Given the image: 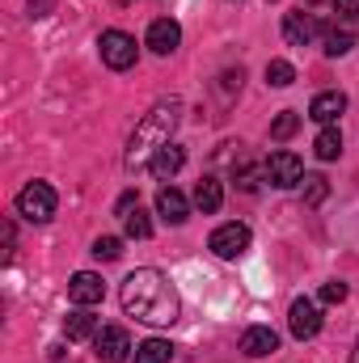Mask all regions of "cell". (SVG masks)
<instances>
[{
  "label": "cell",
  "instance_id": "6da1fadb",
  "mask_svg": "<svg viewBox=\"0 0 359 363\" xmlns=\"http://www.w3.org/2000/svg\"><path fill=\"white\" fill-rule=\"evenodd\" d=\"M123 308L127 317L144 321V325H174L182 313L178 287L170 283V274H161L157 267H140L123 279Z\"/></svg>",
  "mask_w": 359,
  "mask_h": 363
},
{
  "label": "cell",
  "instance_id": "7a4b0ae2",
  "mask_svg": "<svg viewBox=\"0 0 359 363\" xmlns=\"http://www.w3.org/2000/svg\"><path fill=\"white\" fill-rule=\"evenodd\" d=\"M182 123V101L178 97H165V101H157L140 123H136V131H131V140H127V169H140V165H148L165 144H174V131H178Z\"/></svg>",
  "mask_w": 359,
  "mask_h": 363
},
{
  "label": "cell",
  "instance_id": "3957f363",
  "mask_svg": "<svg viewBox=\"0 0 359 363\" xmlns=\"http://www.w3.org/2000/svg\"><path fill=\"white\" fill-rule=\"evenodd\" d=\"M55 207H60V194H55L51 182H30V186H21V194H17V216H21L26 224H47V220L55 216Z\"/></svg>",
  "mask_w": 359,
  "mask_h": 363
},
{
  "label": "cell",
  "instance_id": "277c9868",
  "mask_svg": "<svg viewBox=\"0 0 359 363\" xmlns=\"http://www.w3.org/2000/svg\"><path fill=\"white\" fill-rule=\"evenodd\" d=\"M97 51H101V64L114 68V72H127V68H136V60H140V47H136V38H131L127 30H101Z\"/></svg>",
  "mask_w": 359,
  "mask_h": 363
},
{
  "label": "cell",
  "instance_id": "5b68a950",
  "mask_svg": "<svg viewBox=\"0 0 359 363\" xmlns=\"http://www.w3.org/2000/svg\"><path fill=\"white\" fill-rule=\"evenodd\" d=\"M250 241H254V233H250V224H241V220H233V224H220L211 237H207V250L216 254V258H224V262H237L245 250H250Z\"/></svg>",
  "mask_w": 359,
  "mask_h": 363
},
{
  "label": "cell",
  "instance_id": "8992f818",
  "mask_svg": "<svg viewBox=\"0 0 359 363\" xmlns=\"http://www.w3.org/2000/svg\"><path fill=\"white\" fill-rule=\"evenodd\" d=\"M287 330H292V338H300V342L317 338V334H321V304H317L313 296H296L292 308H287Z\"/></svg>",
  "mask_w": 359,
  "mask_h": 363
},
{
  "label": "cell",
  "instance_id": "52a82bcc",
  "mask_svg": "<svg viewBox=\"0 0 359 363\" xmlns=\"http://www.w3.org/2000/svg\"><path fill=\"white\" fill-rule=\"evenodd\" d=\"M263 178L275 186V190H292V186H300L304 182V165H300V157L296 152H270L267 169H263Z\"/></svg>",
  "mask_w": 359,
  "mask_h": 363
},
{
  "label": "cell",
  "instance_id": "ba28073f",
  "mask_svg": "<svg viewBox=\"0 0 359 363\" xmlns=\"http://www.w3.org/2000/svg\"><path fill=\"white\" fill-rule=\"evenodd\" d=\"M93 351H97V359H101V363H127L131 338H127V330H123V325H106V330H97Z\"/></svg>",
  "mask_w": 359,
  "mask_h": 363
},
{
  "label": "cell",
  "instance_id": "9c48e42d",
  "mask_svg": "<svg viewBox=\"0 0 359 363\" xmlns=\"http://www.w3.org/2000/svg\"><path fill=\"white\" fill-rule=\"evenodd\" d=\"M101 296H106V283H101V274L77 271L72 279H68V300H72L77 308H93V304H101Z\"/></svg>",
  "mask_w": 359,
  "mask_h": 363
},
{
  "label": "cell",
  "instance_id": "30bf717a",
  "mask_svg": "<svg viewBox=\"0 0 359 363\" xmlns=\"http://www.w3.org/2000/svg\"><path fill=\"white\" fill-rule=\"evenodd\" d=\"M343 114H347V93H338V89H326L309 101V118L321 123V127H334Z\"/></svg>",
  "mask_w": 359,
  "mask_h": 363
},
{
  "label": "cell",
  "instance_id": "8fae6325",
  "mask_svg": "<svg viewBox=\"0 0 359 363\" xmlns=\"http://www.w3.org/2000/svg\"><path fill=\"white\" fill-rule=\"evenodd\" d=\"M182 43V26L174 17H157L153 26H148V47L157 51V55H174Z\"/></svg>",
  "mask_w": 359,
  "mask_h": 363
},
{
  "label": "cell",
  "instance_id": "7c38bea8",
  "mask_svg": "<svg viewBox=\"0 0 359 363\" xmlns=\"http://www.w3.org/2000/svg\"><path fill=\"white\" fill-rule=\"evenodd\" d=\"M317 34H321V26H317L313 13H287V17H283V38H287L292 47H309Z\"/></svg>",
  "mask_w": 359,
  "mask_h": 363
},
{
  "label": "cell",
  "instance_id": "4fadbf2b",
  "mask_svg": "<svg viewBox=\"0 0 359 363\" xmlns=\"http://www.w3.org/2000/svg\"><path fill=\"white\" fill-rule=\"evenodd\" d=\"M241 351H245L250 359H263V355H275V351H279V334H275L270 325H250V330L241 334Z\"/></svg>",
  "mask_w": 359,
  "mask_h": 363
},
{
  "label": "cell",
  "instance_id": "5bb4252c",
  "mask_svg": "<svg viewBox=\"0 0 359 363\" xmlns=\"http://www.w3.org/2000/svg\"><path fill=\"white\" fill-rule=\"evenodd\" d=\"M157 216H161L165 224H186V216H190L186 194L174 190V186H161V190H157Z\"/></svg>",
  "mask_w": 359,
  "mask_h": 363
},
{
  "label": "cell",
  "instance_id": "9a60e30c",
  "mask_svg": "<svg viewBox=\"0 0 359 363\" xmlns=\"http://www.w3.org/2000/svg\"><path fill=\"white\" fill-rule=\"evenodd\" d=\"M182 165H186V152H182L178 144H165V148H161V152H157V157H153V161H148V169H153V178H174V174H178Z\"/></svg>",
  "mask_w": 359,
  "mask_h": 363
},
{
  "label": "cell",
  "instance_id": "2e32d148",
  "mask_svg": "<svg viewBox=\"0 0 359 363\" xmlns=\"http://www.w3.org/2000/svg\"><path fill=\"white\" fill-rule=\"evenodd\" d=\"M220 203H224V186H220V178H203L199 186H194V207H199L203 216L220 211Z\"/></svg>",
  "mask_w": 359,
  "mask_h": 363
},
{
  "label": "cell",
  "instance_id": "e0dca14e",
  "mask_svg": "<svg viewBox=\"0 0 359 363\" xmlns=\"http://www.w3.org/2000/svg\"><path fill=\"white\" fill-rule=\"evenodd\" d=\"M64 338H68V342H85V338H97V317H89L85 308H77V313L64 321Z\"/></svg>",
  "mask_w": 359,
  "mask_h": 363
},
{
  "label": "cell",
  "instance_id": "ac0fdd59",
  "mask_svg": "<svg viewBox=\"0 0 359 363\" xmlns=\"http://www.w3.org/2000/svg\"><path fill=\"white\" fill-rule=\"evenodd\" d=\"M355 43H359V34L351 30V26H343V30H338V26H330V30H326V55H330V60L347 55Z\"/></svg>",
  "mask_w": 359,
  "mask_h": 363
},
{
  "label": "cell",
  "instance_id": "d6986e66",
  "mask_svg": "<svg viewBox=\"0 0 359 363\" xmlns=\"http://www.w3.org/2000/svg\"><path fill=\"white\" fill-rule=\"evenodd\" d=\"M170 359H174V347L165 338H144L136 347V359L131 363H170Z\"/></svg>",
  "mask_w": 359,
  "mask_h": 363
},
{
  "label": "cell",
  "instance_id": "ffe728a7",
  "mask_svg": "<svg viewBox=\"0 0 359 363\" xmlns=\"http://www.w3.org/2000/svg\"><path fill=\"white\" fill-rule=\"evenodd\" d=\"M313 152H317L321 161H338V157H343V131H338V127H321V135L313 140Z\"/></svg>",
  "mask_w": 359,
  "mask_h": 363
},
{
  "label": "cell",
  "instance_id": "44dd1931",
  "mask_svg": "<svg viewBox=\"0 0 359 363\" xmlns=\"http://www.w3.org/2000/svg\"><path fill=\"white\" fill-rule=\"evenodd\" d=\"M123 228H127V237H136V241L153 237V220H148V211H144V207H131V211L123 216Z\"/></svg>",
  "mask_w": 359,
  "mask_h": 363
},
{
  "label": "cell",
  "instance_id": "7402d4cb",
  "mask_svg": "<svg viewBox=\"0 0 359 363\" xmlns=\"http://www.w3.org/2000/svg\"><path fill=\"white\" fill-rule=\"evenodd\" d=\"M296 81V68L287 64V60H270L267 64V85H275V89H287Z\"/></svg>",
  "mask_w": 359,
  "mask_h": 363
},
{
  "label": "cell",
  "instance_id": "603a6c76",
  "mask_svg": "<svg viewBox=\"0 0 359 363\" xmlns=\"http://www.w3.org/2000/svg\"><path fill=\"white\" fill-rule=\"evenodd\" d=\"M326 194H330V182L321 178V174H309V178H304V203H309V207H321Z\"/></svg>",
  "mask_w": 359,
  "mask_h": 363
},
{
  "label": "cell",
  "instance_id": "cb8c5ba5",
  "mask_svg": "<svg viewBox=\"0 0 359 363\" xmlns=\"http://www.w3.org/2000/svg\"><path fill=\"white\" fill-rule=\"evenodd\" d=\"M296 127H300V114H296V110H283V114L270 123V140H292Z\"/></svg>",
  "mask_w": 359,
  "mask_h": 363
},
{
  "label": "cell",
  "instance_id": "d4e9b609",
  "mask_svg": "<svg viewBox=\"0 0 359 363\" xmlns=\"http://www.w3.org/2000/svg\"><path fill=\"white\" fill-rule=\"evenodd\" d=\"M93 258H97V262L123 258V241H118V237H97V241H93Z\"/></svg>",
  "mask_w": 359,
  "mask_h": 363
},
{
  "label": "cell",
  "instance_id": "484cf974",
  "mask_svg": "<svg viewBox=\"0 0 359 363\" xmlns=\"http://www.w3.org/2000/svg\"><path fill=\"white\" fill-rule=\"evenodd\" d=\"M321 300H326V304H343V300H347V283H343V279H330V283L321 287Z\"/></svg>",
  "mask_w": 359,
  "mask_h": 363
},
{
  "label": "cell",
  "instance_id": "4316f807",
  "mask_svg": "<svg viewBox=\"0 0 359 363\" xmlns=\"http://www.w3.org/2000/svg\"><path fill=\"white\" fill-rule=\"evenodd\" d=\"M55 4H60V0H26L30 17H51V13H55Z\"/></svg>",
  "mask_w": 359,
  "mask_h": 363
},
{
  "label": "cell",
  "instance_id": "83f0119b",
  "mask_svg": "<svg viewBox=\"0 0 359 363\" xmlns=\"http://www.w3.org/2000/svg\"><path fill=\"white\" fill-rule=\"evenodd\" d=\"M334 13L351 21V17H359V0H334Z\"/></svg>",
  "mask_w": 359,
  "mask_h": 363
},
{
  "label": "cell",
  "instance_id": "f1b7e54d",
  "mask_svg": "<svg viewBox=\"0 0 359 363\" xmlns=\"http://www.w3.org/2000/svg\"><path fill=\"white\" fill-rule=\"evenodd\" d=\"M351 363H359V342H355V351H351Z\"/></svg>",
  "mask_w": 359,
  "mask_h": 363
},
{
  "label": "cell",
  "instance_id": "f546056e",
  "mask_svg": "<svg viewBox=\"0 0 359 363\" xmlns=\"http://www.w3.org/2000/svg\"><path fill=\"white\" fill-rule=\"evenodd\" d=\"M118 4H131V0H118Z\"/></svg>",
  "mask_w": 359,
  "mask_h": 363
}]
</instances>
